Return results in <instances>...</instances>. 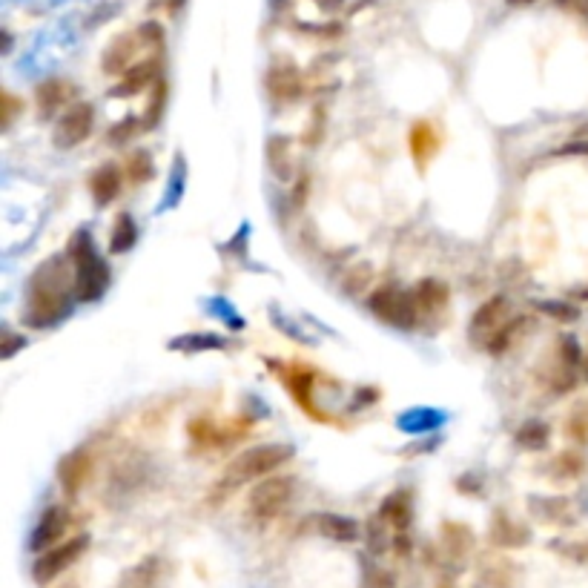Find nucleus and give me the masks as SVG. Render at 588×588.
Masks as SVG:
<instances>
[{
	"instance_id": "f257e3e1",
	"label": "nucleus",
	"mask_w": 588,
	"mask_h": 588,
	"mask_svg": "<svg viewBox=\"0 0 588 588\" xmlns=\"http://www.w3.org/2000/svg\"><path fill=\"white\" fill-rule=\"evenodd\" d=\"M72 310V299L64 284V262L49 259L38 267L32 287H29V305H26V322L32 327H46L61 322Z\"/></svg>"
},
{
	"instance_id": "f03ea898",
	"label": "nucleus",
	"mask_w": 588,
	"mask_h": 588,
	"mask_svg": "<svg viewBox=\"0 0 588 588\" xmlns=\"http://www.w3.org/2000/svg\"><path fill=\"white\" fill-rule=\"evenodd\" d=\"M69 259L75 264V296L78 302H98L109 287V267L98 256L87 230H78L69 241Z\"/></svg>"
},
{
	"instance_id": "7ed1b4c3",
	"label": "nucleus",
	"mask_w": 588,
	"mask_h": 588,
	"mask_svg": "<svg viewBox=\"0 0 588 588\" xmlns=\"http://www.w3.org/2000/svg\"><path fill=\"white\" fill-rule=\"evenodd\" d=\"M290 457H293V448L282 445V442L256 445V448H247V451H241L239 457L230 459L221 480H224V485H244V482L264 480V477H273L284 462H290Z\"/></svg>"
},
{
	"instance_id": "20e7f679",
	"label": "nucleus",
	"mask_w": 588,
	"mask_h": 588,
	"mask_svg": "<svg viewBox=\"0 0 588 588\" xmlns=\"http://www.w3.org/2000/svg\"><path fill=\"white\" fill-rule=\"evenodd\" d=\"M293 491H296V482L287 474H273V477H264L253 488H250V497H247V517H253L256 523H270L282 514L284 508L293 500Z\"/></svg>"
},
{
	"instance_id": "39448f33",
	"label": "nucleus",
	"mask_w": 588,
	"mask_h": 588,
	"mask_svg": "<svg viewBox=\"0 0 588 588\" xmlns=\"http://www.w3.org/2000/svg\"><path fill=\"white\" fill-rule=\"evenodd\" d=\"M368 307L373 310V316L396 327H414L419 316L416 293H402L396 287H379L376 293H371Z\"/></svg>"
},
{
	"instance_id": "423d86ee",
	"label": "nucleus",
	"mask_w": 588,
	"mask_h": 588,
	"mask_svg": "<svg viewBox=\"0 0 588 588\" xmlns=\"http://www.w3.org/2000/svg\"><path fill=\"white\" fill-rule=\"evenodd\" d=\"M89 537L87 534H78V537H72V540H66V543L55 545V548H49L44 551L41 557H38V563L32 568V577H35V583L38 586H49L55 577H61L66 568L72 566L84 551H87Z\"/></svg>"
},
{
	"instance_id": "0eeeda50",
	"label": "nucleus",
	"mask_w": 588,
	"mask_h": 588,
	"mask_svg": "<svg viewBox=\"0 0 588 588\" xmlns=\"http://www.w3.org/2000/svg\"><path fill=\"white\" fill-rule=\"evenodd\" d=\"M92 127H95V107L87 101H78V104L64 109L61 121L55 124L52 141H55L58 150H72V147L87 141Z\"/></svg>"
},
{
	"instance_id": "6e6552de",
	"label": "nucleus",
	"mask_w": 588,
	"mask_h": 588,
	"mask_svg": "<svg viewBox=\"0 0 588 588\" xmlns=\"http://www.w3.org/2000/svg\"><path fill=\"white\" fill-rule=\"evenodd\" d=\"M69 511H66L64 505H49L44 514H41V520L35 525V531H32V551H49V548H55V545H61V537L66 534V525H69Z\"/></svg>"
},
{
	"instance_id": "1a4fd4ad",
	"label": "nucleus",
	"mask_w": 588,
	"mask_h": 588,
	"mask_svg": "<svg viewBox=\"0 0 588 588\" xmlns=\"http://www.w3.org/2000/svg\"><path fill=\"white\" fill-rule=\"evenodd\" d=\"M89 477H92V454L84 451V448L72 451V454L58 465V480H61V488H64L69 497L81 494L84 485L89 482Z\"/></svg>"
},
{
	"instance_id": "9d476101",
	"label": "nucleus",
	"mask_w": 588,
	"mask_h": 588,
	"mask_svg": "<svg viewBox=\"0 0 588 588\" xmlns=\"http://www.w3.org/2000/svg\"><path fill=\"white\" fill-rule=\"evenodd\" d=\"M508 307H511V302H508L502 293L491 296L485 305L477 307V313H474V319H471V339L497 336V333H500V325L505 322V316H508Z\"/></svg>"
},
{
	"instance_id": "9b49d317",
	"label": "nucleus",
	"mask_w": 588,
	"mask_h": 588,
	"mask_svg": "<svg viewBox=\"0 0 588 588\" xmlns=\"http://www.w3.org/2000/svg\"><path fill=\"white\" fill-rule=\"evenodd\" d=\"M121 181H124L121 167H115V164L98 167L95 173L89 175V193L95 198V204L98 207H107L109 201H115L118 193H121Z\"/></svg>"
},
{
	"instance_id": "f8f14e48",
	"label": "nucleus",
	"mask_w": 588,
	"mask_h": 588,
	"mask_svg": "<svg viewBox=\"0 0 588 588\" xmlns=\"http://www.w3.org/2000/svg\"><path fill=\"white\" fill-rule=\"evenodd\" d=\"M155 75H158V61L150 58V61H141V64L130 66L124 75H121V81L112 87V98H130L135 92H141L144 87H150L155 81Z\"/></svg>"
},
{
	"instance_id": "ddd939ff",
	"label": "nucleus",
	"mask_w": 588,
	"mask_h": 588,
	"mask_svg": "<svg viewBox=\"0 0 588 588\" xmlns=\"http://www.w3.org/2000/svg\"><path fill=\"white\" fill-rule=\"evenodd\" d=\"M316 531L333 540V543H353L359 540V523L353 517H342V514H319L316 520Z\"/></svg>"
},
{
	"instance_id": "4468645a",
	"label": "nucleus",
	"mask_w": 588,
	"mask_h": 588,
	"mask_svg": "<svg viewBox=\"0 0 588 588\" xmlns=\"http://www.w3.org/2000/svg\"><path fill=\"white\" fill-rule=\"evenodd\" d=\"M138 32H130V35H121L118 41H112L107 52H104V72L107 75H124L132 64V55H135V46H138Z\"/></svg>"
},
{
	"instance_id": "2eb2a0df",
	"label": "nucleus",
	"mask_w": 588,
	"mask_h": 588,
	"mask_svg": "<svg viewBox=\"0 0 588 588\" xmlns=\"http://www.w3.org/2000/svg\"><path fill=\"white\" fill-rule=\"evenodd\" d=\"M411 497H408V491H396L391 494L385 505H382V511H379V520L382 523H388V528H396V531H405L408 525H411Z\"/></svg>"
},
{
	"instance_id": "dca6fc26",
	"label": "nucleus",
	"mask_w": 588,
	"mask_h": 588,
	"mask_svg": "<svg viewBox=\"0 0 588 588\" xmlns=\"http://www.w3.org/2000/svg\"><path fill=\"white\" fill-rule=\"evenodd\" d=\"M135 241H138V224H135V218H132L130 213H121V216L115 218V224H112L109 253L124 256V253H130Z\"/></svg>"
},
{
	"instance_id": "f3484780",
	"label": "nucleus",
	"mask_w": 588,
	"mask_h": 588,
	"mask_svg": "<svg viewBox=\"0 0 588 588\" xmlns=\"http://www.w3.org/2000/svg\"><path fill=\"white\" fill-rule=\"evenodd\" d=\"M69 95H72V87L64 84V81H58V78H52V81H46L38 87V107L44 115H52L55 109H61L69 101Z\"/></svg>"
},
{
	"instance_id": "a211bd4d",
	"label": "nucleus",
	"mask_w": 588,
	"mask_h": 588,
	"mask_svg": "<svg viewBox=\"0 0 588 588\" xmlns=\"http://www.w3.org/2000/svg\"><path fill=\"white\" fill-rule=\"evenodd\" d=\"M270 89L276 98H296L302 95V78L293 66H279L270 72Z\"/></svg>"
},
{
	"instance_id": "6ab92c4d",
	"label": "nucleus",
	"mask_w": 588,
	"mask_h": 588,
	"mask_svg": "<svg viewBox=\"0 0 588 588\" xmlns=\"http://www.w3.org/2000/svg\"><path fill=\"white\" fill-rule=\"evenodd\" d=\"M267 153H270V167H273V173L279 175L282 181H290V175H293L290 141H287V138H273V141L267 144Z\"/></svg>"
},
{
	"instance_id": "aec40b11",
	"label": "nucleus",
	"mask_w": 588,
	"mask_h": 588,
	"mask_svg": "<svg viewBox=\"0 0 588 588\" xmlns=\"http://www.w3.org/2000/svg\"><path fill=\"white\" fill-rule=\"evenodd\" d=\"M227 345L216 333H190V336H178L173 339V350H184V353H196V350H221Z\"/></svg>"
},
{
	"instance_id": "412c9836",
	"label": "nucleus",
	"mask_w": 588,
	"mask_h": 588,
	"mask_svg": "<svg viewBox=\"0 0 588 588\" xmlns=\"http://www.w3.org/2000/svg\"><path fill=\"white\" fill-rule=\"evenodd\" d=\"M439 425V414L428 411V408H416V411H408L405 416H399V428L408 431V434H428Z\"/></svg>"
},
{
	"instance_id": "4be33fe9",
	"label": "nucleus",
	"mask_w": 588,
	"mask_h": 588,
	"mask_svg": "<svg viewBox=\"0 0 588 588\" xmlns=\"http://www.w3.org/2000/svg\"><path fill=\"white\" fill-rule=\"evenodd\" d=\"M416 302L425 307V310H436V307H442L448 302V287H445V282H439V279H425V282H419V287H416Z\"/></svg>"
},
{
	"instance_id": "5701e85b",
	"label": "nucleus",
	"mask_w": 588,
	"mask_h": 588,
	"mask_svg": "<svg viewBox=\"0 0 588 588\" xmlns=\"http://www.w3.org/2000/svg\"><path fill=\"white\" fill-rule=\"evenodd\" d=\"M434 147H436L434 130H431L425 121L414 124V127H411V153H414L416 161H419V164H425V161H428V155L434 153Z\"/></svg>"
},
{
	"instance_id": "b1692460",
	"label": "nucleus",
	"mask_w": 588,
	"mask_h": 588,
	"mask_svg": "<svg viewBox=\"0 0 588 588\" xmlns=\"http://www.w3.org/2000/svg\"><path fill=\"white\" fill-rule=\"evenodd\" d=\"M517 442L528 448V451H540L548 445V425L545 422H537V419H531L528 425L520 428V434H517Z\"/></svg>"
},
{
	"instance_id": "393cba45",
	"label": "nucleus",
	"mask_w": 588,
	"mask_h": 588,
	"mask_svg": "<svg viewBox=\"0 0 588 588\" xmlns=\"http://www.w3.org/2000/svg\"><path fill=\"white\" fill-rule=\"evenodd\" d=\"M528 540V531H523L520 525H514L511 520H497L494 525V543L505 545V548H517Z\"/></svg>"
},
{
	"instance_id": "a878e982",
	"label": "nucleus",
	"mask_w": 588,
	"mask_h": 588,
	"mask_svg": "<svg viewBox=\"0 0 588 588\" xmlns=\"http://www.w3.org/2000/svg\"><path fill=\"white\" fill-rule=\"evenodd\" d=\"M127 173L135 184H144V181H150L153 178V158L147 150H138V153L130 155V164H127Z\"/></svg>"
},
{
	"instance_id": "bb28decb",
	"label": "nucleus",
	"mask_w": 588,
	"mask_h": 588,
	"mask_svg": "<svg viewBox=\"0 0 588 588\" xmlns=\"http://www.w3.org/2000/svg\"><path fill=\"white\" fill-rule=\"evenodd\" d=\"M155 560L150 563H141V566H135L132 571H127V577L118 583V588H150L155 580Z\"/></svg>"
},
{
	"instance_id": "cd10ccee",
	"label": "nucleus",
	"mask_w": 588,
	"mask_h": 588,
	"mask_svg": "<svg viewBox=\"0 0 588 588\" xmlns=\"http://www.w3.org/2000/svg\"><path fill=\"white\" fill-rule=\"evenodd\" d=\"M560 359H563V365H566L568 371H574L577 365H583V362H586L574 336H563V339H560Z\"/></svg>"
},
{
	"instance_id": "c85d7f7f",
	"label": "nucleus",
	"mask_w": 588,
	"mask_h": 588,
	"mask_svg": "<svg viewBox=\"0 0 588 588\" xmlns=\"http://www.w3.org/2000/svg\"><path fill=\"white\" fill-rule=\"evenodd\" d=\"M540 310L554 316L557 322H577V316H580V310L568 302H540Z\"/></svg>"
},
{
	"instance_id": "c756f323",
	"label": "nucleus",
	"mask_w": 588,
	"mask_h": 588,
	"mask_svg": "<svg viewBox=\"0 0 588 588\" xmlns=\"http://www.w3.org/2000/svg\"><path fill=\"white\" fill-rule=\"evenodd\" d=\"M164 95H167V87L161 84V87H155L153 101H150V107H147V118H144V127L150 130L158 124V118H161V109H164Z\"/></svg>"
},
{
	"instance_id": "7c9ffc66",
	"label": "nucleus",
	"mask_w": 588,
	"mask_h": 588,
	"mask_svg": "<svg viewBox=\"0 0 588 588\" xmlns=\"http://www.w3.org/2000/svg\"><path fill=\"white\" fill-rule=\"evenodd\" d=\"M135 130H138V121H135V118H127V121L115 124V127L109 130V144H124V141H130Z\"/></svg>"
},
{
	"instance_id": "2f4dec72",
	"label": "nucleus",
	"mask_w": 588,
	"mask_h": 588,
	"mask_svg": "<svg viewBox=\"0 0 588 588\" xmlns=\"http://www.w3.org/2000/svg\"><path fill=\"white\" fill-rule=\"evenodd\" d=\"M365 588H396V583H393V574H388L385 568H371L365 574Z\"/></svg>"
},
{
	"instance_id": "473e14b6",
	"label": "nucleus",
	"mask_w": 588,
	"mask_h": 588,
	"mask_svg": "<svg viewBox=\"0 0 588 588\" xmlns=\"http://www.w3.org/2000/svg\"><path fill=\"white\" fill-rule=\"evenodd\" d=\"M517 327H520V319H514L511 325L505 327V330H500V333L494 336V345H488V350H491V353H502V350L511 345V339H514Z\"/></svg>"
},
{
	"instance_id": "72a5a7b5",
	"label": "nucleus",
	"mask_w": 588,
	"mask_h": 588,
	"mask_svg": "<svg viewBox=\"0 0 588 588\" xmlns=\"http://www.w3.org/2000/svg\"><path fill=\"white\" fill-rule=\"evenodd\" d=\"M138 38L144 41V44H161L164 41V29H161V23H144V26H138Z\"/></svg>"
},
{
	"instance_id": "f704fd0d",
	"label": "nucleus",
	"mask_w": 588,
	"mask_h": 588,
	"mask_svg": "<svg viewBox=\"0 0 588 588\" xmlns=\"http://www.w3.org/2000/svg\"><path fill=\"white\" fill-rule=\"evenodd\" d=\"M181 175H187V167L181 164V161H175V170H173V190H170V207H173L175 201H178V196H181V190H184V178Z\"/></svg>"
},
{
	"instance_id": "c9c22d12",
	"label": "nucleus",
	"mask_w": 588,
	"mask_h": 588,
	"mask_svg": "<svg viewBox=\"0 0 588 588\" xmlns=\"http://www.w3.org/2000/svg\"><path fill=\"white\" fill-rule=\"evenodd\" d=\"M6 342H9V345H3V356H6V359L15 353V348H23V345H26V339H23V336H9Z\"/></svg>"
},
{
	"instance_id": "e433bc0d",
	"label": "nucleus",
	"mask_w": 588,
	"mask_h": 588,
	"mask_svg": "<svg viewBox=\"0 0 588 588\" xmlns=\"http://www.w3.org/2000/svg\"><path fill=\"white\" fill-rule=\"evenodd\" d=\"M563 153H568V155H588V141H586V144H571V147H566Z\"/></svg>"
},
{
	"instance_id": "4c0bfd02",
	"label": "nucleus",
	"mask_w": 588,
	"mask_h": 588,
	"mask_svg": "<svg viewBox=\"0 0 588 588\" xmlns=\"http://www.w3.org/2000/svg\"><path fill=\"white\" fill-rule=\"evenodd\" d=\"M511 6H520V3H531V0H508Z\"/></svg>"
},
{
	"instance_id": "58836bf2",
	"label": "nucleus",
	"mask_w": 588,
	"mask_h": 588,
	"mask_svg": "<svg viewBox=\"0 0 588 588\" xmlns=\"http://www.w3.org/2000/svg\"><path fill=\"white\" fill-rule=\"evenodd\" d=\"M583 371H586V376H588V353H586V362H583Z\"/></svg>"
}]
</instances>
